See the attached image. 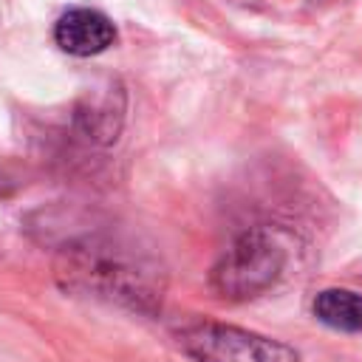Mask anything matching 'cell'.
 <instances>
[{"mask_svg":"<svg viewBox=\"0 0 362 362\" xmlns=\"http://www.w3.org/2000/svg\"><path fill=\"white\" fill-rule=\"evenodd\" d=\"M57 277L74 294L99 297L133 311L153 314L161 305V266L119 240L90 235L68 240L57 260Z\"/></svg>","mask_w":362,"mask_h":362,"instance_id":"obj_1","label":"cell"},{"mask_svg":"<svg viewBox=\"0 0 362 362\" xmlns=\"http://www.w3.org/2000/svg\"><path fill=\"white\" fill-rule=\"evenodd\" d=\"M14 187H17L14 178H11L6 170H0V198H8V195L14 192Z\"/></svg>","mask_w":362,"mask_h":362,"instance_id":"obj_7","label":"cell"},{"mask_svg":"<svg viewBox=\"0 0 362 362\" xmlns=\"http://www.w3.org/2000/svg\"><path fill=\"white\" fill-rule=\"evenodd\" d=\"M122 113H124V105H122V96L119 93H90L88 99H82L76 105V113H74V122H76V130L93 141V144H110L116 141L119 130H122Z\"/></svg>","mask_w":362,"mask_h":362,"instance_id":"obj_5","label":"cell"},{"mask_svg":"<svg viewBox=\"0 0 362 362\" xmlns=\"http://www.w3.org/2000/svg\"><path fill=\"white\" fill-rule=\"evenodd\" d=\"M116 28L107 14L96 8H68L54 25V42L74 57H93L113 45Z\"/></svg>","mask_w":362,"mask_h":362,"instance_id":"obj_4","label":"cell"},{"mask_svg":"<svg viewBox=\"0 0 362 362\" xmlns=\"http://www.w3.org/2000/svg\"><path fill=\"white\" fill-rule=\"evenodd\" d=\"M314 317L334 331H362V294L348 288H325L314 297Z\"/></svg>","mask_w":362,"mask_h":362,"instance_id":"obj_6","label":"cell"},{"mask_svg":"<svg viewBox=\"0 0 362 362\" xmlns=\"http://www.w3.org/2000/svg\"><path fill=\"white\" fill-rule=\"evenodd\" d=\"M178 345L195 362H300V354L291 345L221 322L184 328Z\"/></svg>","mask_w":362,"mask_h":362,"instance_id":"obj_3","label":"cell"},{"mask_svg":"<svg viewBox=\"0 0 362 362\" xmlns=\"http://www.w3.org/2000/svg\"><path fill=\"white\" fill-rule=\"evenodd\" d=\"M286 260L283 243L269 229H249L212 266L209 286L223 300H249L280 280Z\"/></svg>","mask_w":362,"mask_h":362,"instance_id":"obj_2","label":"cell"}]
</instances>
